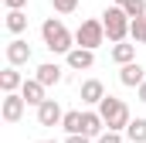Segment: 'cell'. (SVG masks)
<instances>
[{
	"label": "cell",
	"instance_id": "5b68a950",
	"mask_svg": "<svg viewBox=\"0 0 146 143\" xmlns=\"http://www.w3.org/2000/svg\"><path fill=\"white\" fill-rule=\"evenodd\" d=\"M24 106H27V99H24L21 92H3V106H0V116H3V123H21V116H24Z\"/></svg>",
	"mask_w": 146,
	"mask_h": 143
},
{
	"label": "cell",
	"instance_id": "ac0fdd59",
	"mask_svg": "<svg viewBox=\"0 0 146 143\" xmlns=\"http://www.w3.org/2000/svg\"><path fill=\"white\" fill-rule=\"evenodd\" d=\"M126 136H129V143H146V119H129Z\"/></svg>",
	"mask_w": 146,
	"mask_h": 143
},
{
	"label": "cell",
	"instance_id": "30bf717a",
	"mask_svg": "<svg viewBox=\"0 0 146 143\" xmlns=\"http://www.w3.org/2000/svg\"><path fill=\"white\" fill-rule=\"evenodd\" d=\"M44 89H48V85H44V82L34 75V78H24V85H21V96L27 99V106H41V102L48 99V96H44Z\"/></svg>",
	"mask_w": 146,
	"mask_h": 143
},
{
	"label": "cell",
	"instance_id": "6da1fadb",
	"mask_svg": "<svg viewBox=\"0 0 146 143\" xmlns=\"http://www.w3.org/2000/svg\"><path fill=\"white\" fill-rule=\"evenodd\" d=\"M41 37H44V48L54 51V55H68L75 48V34L61 24V17H48L41 24Z\"/></svg>",
	"mask_w": 146,
	"mask_h": 143
},
{
	"label": "cell",
	"instance_id": "2e32d148",
	"mask_svg": "<svg viewBox=\"0 0 146 143\" xmlns=\"http://www.w3.org/2000/svg\"><path fill=\"white\" fill-rule=\"evenodd\" d=\"M112 61H115V65H126V61H136V44H126V41H115V44H112Z\"/></svg>",
	"mask_w": 146,
	"mask_h": 143
},
{
	"label": "cell",
	"instance_id": "ba28073f",
	"mask_svg": "<svg viewBox=\"0 0 146 143\" xmlns=\"http://www.w3.org/2000/svg\"><path fill=\"white\" fill-rule=\"evenodd\" d=\"M61 119H65V112H61V106L54 99H44L37 106V123L41 126H61Z\"/></svg>",
	"mask_w": 146,
	"mask_h": 143
},
{
	"label": "cell",
	"instance_id": "ffe728a7",
	"mask_svg": "<svg viewBox=\"0 0 146 143\" xmlns=\"http://www.w3.org/2000/svg\"><path fill=\"white\" fill-rule=\"evenodd\" d=\"M122 7H126V14H129L133 21H136V17H143V14H146V0H126Z\"/></svg>",
	"mask_w": 146,
	"mask_h": 143
},
{
	"label": "cell",
	"instance_id": "277c9868",
	"mask_svg": "<svg viewBox=\"0 0 146 143\" xmlns=\"http://www.w3.org/2000/svg\"><path fill=\"white\" fill-rule=\"evenodd\" d=\"M102 41H106V24H102V21H82V24H78V31H75V44L95 51Z\"/></svg>",
	"mask_w": 146,
	"mask_h": 143
},
{
	"label": "cell",
	"instance_id": "603a6c76",
	"mask_svg": "<svg viewBox=\"0 0 146 143\" xmlns=\"http://www.w3.org/2000/svg\"><path fill=\"white\" fill-rule=\"evenodd\" d=\"M65 143H92V136H85V133H68Z\"/></svg>",
	"mask_w": 146,
	"mask_h": 143
},
{
	"label": "cell",
	"instance_id": "cb8c5ba5",
	"mask_svg": "<svg viewBox=\"0 0 146 143\" xmlns=\"http://www.w3.org/2000/svg\"><path fill=\"white\" fill-rule=\"evenodd\" d=\"M3 7H7V10H24L27 0H3Z\"/></svg>",
	"mask_w": 146,
	"mask_h": 143
},
{
	"label": "cell",
	"instance_id": "7a4b0ae2",
	"mask_svg": "<svg viewBox=\"0 0 146 143\" xmlns=\"http://www.w3.org/2000/svg\"><path fill=\"white\" fill-rule=\"evenodd\" d=\"M102 24H106V37H109L112 44H115V41H126V34H129V24H133V17L126 14V7L112 3V7H106V14H102Z\"/></svg>",
	"mask_w": 146,
	"mask_h": 143
},
{
	"label": "cell",
	"instance_id": "7c38bea8",
	"mask_svg": "<svg viewBox=\"0 0 146 143\" xmlns=\"http://www.w3.org/2000/svg\"><path fill=\"white\" fill-rule=\"evenodd\" d=\"M102 130H106V119H102V112H95V109H85V136H102Z\"/></svg>",
	"mask_w": 146,
	"mask_h": 143
},
{
	"label": "cell",
	"instance_id": "9a60e30c",
	"mask_svg": "<svg viewBox=\"0 0 146 143\" xmlns=\"http://www.w3.org/2000/svg\"><path fill=\"white\" fill-rule=\"evenodd\" d=\"M61 130H65V133H82V130H85V112H82V109H68L65 119H61Z\"/></svg>",
	"mask_w": 146,
	"mask_h": 143
},
{
	"label": "cell",
	"instance_id": "4316f807",
	"mask_svg": "<svg viewBox=\"0 0 146 143\" xmlns=\"http://www.w3.org/2000/svg\"><path fill=\"white\" fill-rule=\"evenodd\" d=\"M112 3H119V7H122V3H126V0H112Z\"/></svg>",
	"mask_w": 146,
	"mask_h": 143
},
{
	"label": "cell",
	"instance_id": "52a82bcc",
	"mask_svg": "<svg viewBox=\"0 0 146 143\" xmlns=\"http://www.w3.org/2000/svg\"><path fill=\"white\" fill-rule=\"evenodd\" d=\"M31 55H34V51H31V44H27L24 37H14V41L7 44V65H17V68H21V65L31 61Z\"/></svg>",
	"mask_w": 146,
	"mask_h": 143
},
{
	"label": "cell",
	"instance_id": "d6986e66",
	"mask_svg": "<svg viewBox=\"0 0 146 143\" xmlns=\"http://www.w3.org/2000/svg\"><path fill=\"white\" fill-rule=\"evenodd\" d=\"M129 34H133V41L146 44V14H143V17H136V21L129 24Z\"/></svg>",
	"mask_w": 146,
	"mask_h": 143
},
{
	"label": "cell",
	"instance_id": "9c48e42d",
	"mask_svg": "<svg viewBox=\"0 0 146 143\" xmlns=\"http://www.w3.org/2000/svg\"><path fill=\"white\" fill-rule=\"evenodd\" d=\"M119 82H122L126 89H139V85L146 82L143 65H139V61H126V65H119Z\"/></svg>",
	"mask_w": 146,
	"mask_h": 143
},
{
	"label": "cell",
	"instance_id": "5bb4252c",
	"mask_svg": "<svg viewBox=\"0 0 146 143\" xmlns=\"http://www.w3.org/2000/svg\"><path fill=\"white\" fill-rule=\"evenodd\" d=\"M37 78H41V82H44V85L51 89V85H58V82H61L65 75H61V68H58L54 61H44V65H37Z\"/></svg>",
	"mask_w": 146,
	"mask_h": 143
},
{
	"label": "cell",
	"instance_id": "44dd1931",
	"mask_svg": "<svg viewBox=\"0 0 146 143\" xmlns=\"http://www.w3.org/2000/svg\"><path fill=\"white\" fill-rule=\"evenodd\" d=\"M95 143H126V140H122V130H106L102 136H95Z\"/></svg>",
	"mask_w": 146,
	"mask_h": 143
},
{
	"label": "cell",
	"instance_id": "484cf974",
	"mask_svg": "<svg viewBox=\"0 0 146 143\" xmlns=\"http://www.w3.org/2000/svg\"><path fill=\"white\" fill-rule=\"evenodd\" d=\"M37 143H58V140H37Z\"/></svg>",
	"mask_w": 146,
	"mask_h": 143
},
{
	"label": "cell",
	"instance_id": "4fadbf2b",
	"mask_svg": "<svg viewBox=\"0 0 146 143\" xmlns=\"http://www.w3.org/2000/svg\"><path fill=\"white\" fill-rule=\"evenodd\" d=\"M21 85H24V78H21L17 65H7V68L0 72V89H3V92H17Z\"/></svg>",
	"mask_w": 146,
	"mask_h": 143
},
{
	"label": "cell",
	"instance_id": "d4e9b609",
	"mask_svg": "<svg viewBox=\"0 0 146 143\" xmlns=\"http://www.w3.org/2000/svg\"><path fill=\"white\" fill-rule=\"evenodd\" d=\"M136 96H139V102H146V82L139 85V89H136Z\"/></svg>",
	"mask_w": 146,
	"mask_h": 143
},
{
	"label": "cell",
	"instance_id": "3957f363",
	"mask_svg": "<svg viewBox=\"0 0 146 143\" xmlns=\"http://www.w3.org/2000/svg\"><path fill=\"white\" fill-rule=\"evenodd\" d=\"M99 112L106 119V130H126L129 126V106L122 99H115V96H106L99 102Z\"/></svg>",
	"mask_w": 146,
	"mask_h": 143
},
{
	"label": "cell",
	"instance_id": "8fae6325",
	"mask_svg": "<svg viewBox=\"0 0 146 143\" xmlns=\"http://www.w3.org/2000/svg\"><path fill=\"white\" fill-rule=\"evenodd\" d=\"M102 99H106V85L99 78H85L82 82V102L85 106H99Z\"/></svg>",
	"mask_w": 146,
	"mask_h": 143
},
{
	"label": "cell",
	"instance_id": "8992f818",
	"mask_svg": "<svg viewBox=\"0 0 146 143\" xmlns=\"http://www.w3.org/2000/svg\"><path fill=\"white\" fill-rule=\"evenodd\" d=\"M65 61H68V68H72V72H88L92 65H95V51H92V48L75 44L72 51L65 55Z\"/></svg>",
	"mask_w": 146,
	"mask_h": 143
},
{
	"label": "cell",
	"instance_id": "7402d4cb",
	"mask_svg": "<svg viewBox=\"0 0 146 143\" xmlns=\"http://www.w3.org/2000/svg\"><path fill=\"white\" fill-rule=\"evenodd\" d=\"M51 7H54L58 14H72L75 7H78V0H51Z\"/></svg>",
	"mask_w": 146,
	"mask_h": 143
},
{
	"label": "cell",
	"instance_id": "e0dca14e",
	"mask_svg": "<svg viewBox=\"0 0 146 143\" xmlns=\"http://www.w3.org/2000/svg\"><path fill=\"white\" fill-rule=\"evenodd\" d=\"M7 31L10 34H24L27 31V14L24 10H7Z\"/></svg>",
	"mask_w": 146,
	"mask_h": 143
}]
</instances>
